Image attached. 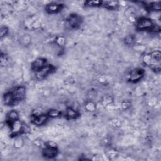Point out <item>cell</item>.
<instances>
[{"label":"cell","mask_w":161,"mask_h":161,"mask_svg":"<svg viewBox=\"0 0 161 161\" xmlns=\"http://www.w3.org/2000/svg\"><path fill=\"white\" fill-rule=\"evenodd\" d=\"M102 6L108 9L114 10L119 6V1H103Z\"/></svg>","instance_id":"7c38bea8"},{"label":"cell","mask_w":161,"mask_h":161,"mask_svg":"<svg viewBox=\"0 0 161 161\" xmlns=\"http://www.w3.org/2000/svg\"><path fill=\"white\" fill-rule=\"evenodd\" d=\"M85 108L88 111H94L96 110V104L92 101H90L86 103V104H85Z\"/></svg>","instance_id":"2e32d148"},{"label":"cell","mask_w":161,"mask_h":161,"mask_svg":"<svg viewBox=\"0 0 161 161\" xmlns=\"http://www.w3.org/2000/svg\"><path fill=\"white\" fill-rule=\"evenodd\" d=\"M136 26L138 30L153 31L155 24H153L152 19L150 18L142 17L136 21Z\"/></svg>","instance_id":"7a4b0ae2"},{"label":"cell","mask_w":161,"mask_h":161,"mask_svg":"<svg viewBox=\"0 0 161 161\" xmlns=\"http://www.w3.org/2000/svg\"><path fill=\"white\" fill-rule=\"evenodd\" d=\"M19 120V114L16 110H11L6 114V122L8 125Z\"/></svg>","instance_id":"30bf717a"},{"label":"cell","mask_w":161,"mask_h":161,"mask_svg":"<svg viewBox=\"0 0 161 161\" xmlns=\"http://www.w3.org/2000/svg\"><path fill=\"white\" fill-rule=\"evenodd\" d=\"M0 62H1V65L2 66H5L8 62V58L7 55L5 53H1V58H0Z\"/></svg>","instance_id":"ac0fdd59"},{"label":"cell","mask_w":161,"mask_h":161,"mask_svg":"<svg viewBox=\"0 0 161 161\" xmlns=\"http://www.w3.org/2000/svg\"><path fill=\"white\" fill-rule=\"evenodd\" d=\"M65 115L67 119H75L76 118H77L79 116V112L75 109H74L72 107H70V108H67V109L65 111Z\"/></svg>","instance_id":"8fae6325"},{"label":"cell","mask_w":161,"mask_h":161,"mask_svg":"<svg viewBox=\"0 0 161 161\" xmlns=\"http://www.w3.org/2000/svg\"><path fill=\"white\" fill-rule=\"evenodd\" d=\"M21 143H22V140L21 139H18L16 142H15V146L16 147H19L20 145H21ZM21 147V146H20Z\"/></svg>","instance_id":"44dd1931"},{"label":"cell","mask_w":161,"mask_h":161,"mask_svg":"<svg viewBox=\"0 0 161 161\" xmlns=\"http://www.w3.org/2000/svg\"><path fill=\"white\" fill-rule=\"evenodd\" d=\"M64 7V4L57 3H50L46 4L45 9L48 13L53 14L57 13L60 11Z\"/></svg>","instance_id":"9c48e42d"},{"label":"cell","mask_w":161,"mask_h":161,"mask_svg":"<svg viewBox=\"0 0 161 161\" xmlns=\"http://www.w3.org/2000/svg\"><path fill=\"white\" fill-rule=\"evenodd\" d=\"M124 42L126 45L133 46L136 42V38L133 35H129L125 38Z\"/></svg>","instance_id":"4fadbf2b"},{"label":"cell","mask_w":161,"mask_h":161,"mask_svg":"<svg viewBox=\"0 0 161 161\" xmlns=\"http://www.w3.org/2000/svg\"><path fill=\"white\" fill-rule=\"evenodd\" d=\"M145 70L142 68H136L133 69L128 75V80L131 82H136L141 80L144 76Z\"/></svg>","instance_id":"5b68a950"},{"label":"cell","mask_w":161,"mask_h":161,"mask_svg":"<svg viewBox=\"0 0 161 161\" xmlns=\"http://www.w3.org/2000/svg\"><path fill=\"white\" fill-rule=\"evenodd\" d=\"M58 149L57 144L52 141L48 142L45 147L42 150V155L46 158H52L56 157L58 154Z\"/></svg>","instance_id":"6da1fadb"},{"label":"cell","mask_w":161,"mask_h":161,"mask_svg":"<svg viewBox=\"0 0 161 161\" xmlns=\"http://www.w3.org/2000/svg\"><path fill=\"white\" fill-rule=\"evenodd\" d=\"M47 60L45 58L40 57L34 60L31 65V69L35 72L41 70L47 65Z\"/></svg>","instance_id":"52a82bcc"},{"label":"cell","mask_w":161,"mask_h":161,"mask_svg":"<svg viewBox=\"0 0 161 161\" xmlns=\"http://www.w3.org/2000/svg\"><path fill=\"white\" fill-rule=\"evenodd\" d=\"M47 114L49 118H57L60 116L61 111L57 109H51L48 111V113Z\"/></svg>","instance_id":"5bb4252c"},{"label":"cell","mask_w":161,"mask_h":161,"mask_svg":"<svg viewBox=\"0 0 161 161\" xmlns=\"http://www.w3.org/2000/svg\"><path fill=\"white\" fill-rule=\"evenodd\" d=\"M130 106V102L129 101H124L121 103V107L123 109H127Z\"/></svg>","instance_id":"ffe728a7"},{"label":"cell","mask_w":161,"mask_h":161,"mask_svg":"<svg viewBox=\"0 0 161 161\" xmlns=\"http://www.w3.org/2000/svg\"><path fill=\"white\" fill-rule=\"evenodd\" d=\"M48 118L49 117L47 114L44 113L32 115L31 122L36 126H42L48 120Z\"/></svg>","instance_id":"ba28073f"},{"label":"cell","mask_w":161,"mask_h":161,"mask_svg":"<svg viewBox=\"0 0 161 161\" xmlns=\"http://www.w3.org/2000/svg\"><path fill=\"white\" fill-rule=\"evenodd\" d=\"M66 23L69 27L71 28H77L82 23V18L79 14L72 13L67 17L66 19Z\"/></svg>","instance_id":"3957f363"},{"label":"cell","mask_w":161,"mask_h":161,"mask_svg":"<svg viewBox=\"0 0 161 161\" xmlns=\"http://www.w3.org/2000/svg\"><path fill=\"white\" fill-rule=\"evenodd\" d=\"M55 42L57 45L62 47L64 46L65 44V39L64 36H58L55 38Z\"/></svg>","instance_id":"e0dca14e"},{"label":"cell","mask_w":161,"mask_h":161,"mask_svg":"<svg viewBox=\"0 0 161 161\" xmlns=\"http://www.w3.org/2000/svg\"><path fill=\"white\" fill-rule=\"evenodd\" d=\"M8 31H9V29H8V28L7 26H2L1 27V30H0V36H1V38H3L5 36H6L7 34L8 33Z\"/></svg>","instance_id":"d6986e66"},{"label":"cell","mask_w":161,"mask_h":161,"mask_svg":"<svg viewBox=\"0 0 161 161\" xmlns=\"http://www.w3.org/2000/svg\"><path fill=\"white\" fill-rule=\"evenodd\" d=\"M55 69V67L50 64H47L45 67L42 68L41 70L35 72V77L36 79L41 80L44 79L48 75L52 73Z\"/></svg>","instance_id":"8992f818"},{"label":"cell","mask_w":161,"mask_h":161,"mask_svg":"<svg viewBox=\"0 0 161 161\" xmlns=\"http://www.w3.org/2000/svg\"><path fill=\"white\" fill-rule=\"evenodd\" d=\"M103 1H87L84 3L85 6H102Z\"/></svg>","instance_id":"9a60e30c"},{"label":"cell","mask_w":161,"mask_h":161,"mask_svg":"<svg viewBox=\"0 0 161 161\" xmlns=\"http://www.w3.org/2000/svg\"><path fill=\"white\" fill-rule=\"evenodd\" d=\"M10 92L16 104L25 98L26 94V89L24 86H19L14 87Z\"/></svg>","instance_id":"277c9868"}]
</instances>
